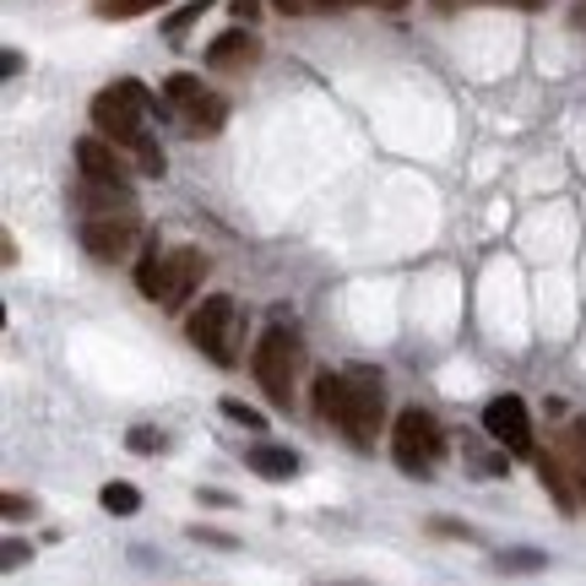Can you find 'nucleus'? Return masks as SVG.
Instances as JSON below:
<instances>
[{
  "mask_svg": "<svg viewBox=\"0 0 586 586\" xmlns=\"http://www.w3.org/2000/svg\"><path fill=\"white\" fill-rule=\"evenodd\" d=\"M255 60H261V39H255L245 22H240V28H228V33H217V39L207 43V66H212V71H251Z\"/></svg>",
  "mask_w": 586,
  "mask_h": 586,
  "instance_id": "obj_11",
  "label": "nucleus"
},
{
  "mask_svg": "<svg viewBox=\"0 0 586 586\" xmlns=\"http://www.w3.org/2000/svg\"><path fill=\"white\" fill-rule=\"evenodd\" d=\"M234 17H240V22L251 28L255 17H261V0H234Z\"/></svg>",
  "mask_w": 586,
  "mask_h": 586,
  "instance_id": "obj_25",
  "label": "nucleus"
},
{
  "mask_svg": "<svg viewBox=\"0 0 586 586\" xmlns=\"http://www.w3.org/2000/svg\"><path fill=\"white\" fill-rule=\"evenodd\" d=\"M6 521H22V516H33V500H22V495H6Z\"/></svg>",
  "mask_w": 586,
  "mask_h": 586,
  "instance_id": "obj_24",
  "label": "nucleus"
},
{
  "mask_svg": "<svg viewBox=\"0 0 586 586\" xmlns=\"http://www.w3.org/2000/svg\"><path fill=\"white\" fill-rule=\"evenodd\" d=\"M164 98H168V109L179 115V126L196 130V136H212V130H223V120H228V104L212 87H202V77H191V71H174L164 82Z\"/></svg>",
  "mask_w": 586,
  "mask_h": 586,
  "instance_id": "obj_7",
  "label": "nucleus"
},
{
  "mask_svg": "<svg viewBox=\"0 0 586 586\" xmlns=\"http://www.w3.org/2000/svg\"><path fill=\"white\" fill-rule=\"evenodd\" d=\"M434 533H446V538H472V527H461V521H434Z\"/></svg>",
  "mask_w": 586,
  "mask_h": 586,
  "instance_id": "obj_26",
  "label": "nucleus"
},
{
  "mask_svg": "<svg viewBox=\"0 0 586 586\" xmlns=\"http://www.w3.org/2000/svg\"><path fill=\"white\" fill-rule=\"evenodd\" d=\"M310 402H315V419L332 423L348 434V446H359V451H370L380 440V429H385V391H380V370H364V364H353V370H326V375H315V391H310Z\"/></svg>",
  "mask_w": 586,
  "mask_h": 586,
  "instance_id": "obj_1",
  "label": "nucleus"
},
{
  "mask_svg": "<svg viewBox=\"0 0 586 586\" xmlns=\"http://www.w3.org/2000/svg\"><path fill=\"white\" fill-rule=\"evenodd\" d=\"M141 240V212L120 207V212H98V217H82V251L92 261H126Z\"/></svg>",
  "mask_w": 586,
  "mask_h": 586,
  "instance_id": "obj_8",
  "label": "nucleus"
},
{
  "mask_svg": "<svg viewBox=\"0 0 586 586\" xmlns=\"http://www.w3.org/2000/svg\"><path fill=\"white\" fill-rule=\"evenodd\" d=\"M223 413H228V419L240 423V429H266V419H261L255 408H245L240 397H223Z\"/></svg>",
  "mask_w": 586,
  "mask_h": 586,
  "instance_id": "obj_21",
  "label": "nucleus"
},
{
  "mask_svg": "<svg viewBox=\"0 0 586 586\" xmlns=\"http://www.w3.org/2000/svg\"><path fill=\"white\" fill-rule=\"evenodd\" d=\"M240 304L228 299V293H207L196 310H191V321H185V336L207 353L212 364H240Z\"/></svg>",
  "mask_w": 586,
  "mask_h": 586,
  "instance_id": "obj_5",
  "label": "nucleus"
},
{
  "mask_svg": "<svg viewBox=\"0 0 586 586\" xmlns=\"http://www.w3.org/2000/svg\"><path fill=\"white\" fill-rule=\"evenodd\" d=\"M570 28H586V0H576V11H570Z\"/></svg>",
  "mask_w": 586,
  "mask_h": 586,
  "instance_id": "obj_28",
  "label": "nucleus"
},
{
  "mask_svg": "<svg viewBox=\"0 0 586 586\" xmlns=\"http://www.w3.org/2000/svg\"><path fill=\"white\" fill-rule=\"evenodd\" d=\"M245 467H251L255 478H266V484H289V478H299V457H293L289 446H255L251 457H245Z\"/></svg>",
  "mask_w": 586,
  "mask_h": 586,
  "instance_id": "obj_14",
  "label": "nucleus"
},
{
  "mask_svg": "<svg viewBox=\"0 0 586 586\" xmlns=\"http://www.w3.org/2000/svg\"><path fill=\"white\" fill-rule=\"evenodd\" d=\"M207 6H212V0H185V6H179V11L164 22V33H168V39H179V33H185V28H191V22H196Z\"/></svg>",
  "mask_w": 586,
  "mask_h": 586,
  "instance_id": "obj_19",
  "label": "nucleus"
},
{
  "mask_svg": "<svg viewBox=\"0 0 586 586\" xmlns=\"http://www.w3.org/2000/svg\"><path fill=\"white\" fill-rule=\"evenodd\" d=\"M153 109H158V98L136 82V77H120V82H109L92 98L87 115H92V130H98V136H109L115 147L136 153V147L147 141V115H153Z\"/></svg>",
  "mask_w": 586,
  "mask_h": 586,
  "instance_id": "obj_3",
  "label": "nucleus"
},
{
  "mask_svg": "<svg viewBox=\"0 0 586 586\" xmlns=\"http://www.w3.org/2000/svg\"><path fill=\"white\" fill-rule=\"evenodd\" d=\"M202 277H207V255L196 245H168V251L147 245V255L136 261V289L158 310H185V299L202 289Z\"/></svg>",
  "mask_w": 586,
  "mask_h": 586,
  "instance_id": "obj_2",
  "label": "nucleus"
},
{
  "mask_svg": "<svg viewBox=\"0 0 586 586\" xmlns=\"http://www.w3.org/2000/svg\"><path fill=\"white\" fill-rule=\"evenodd\" d=\"M544 565H548V554H538V548H505V554H495V570L500 576H533Z\"/></svg>",
  "mask_w": 586,
  "mask_h": 586,
  "instance_id": "obj_16",
  "label": "nucleus"
},
{
  "mask_svg": "<svg viewBox=\"0 0 586 586\" xmlns=\"http://www.w3.org/2000/svg\"><path fill=\"white\" fill-rule=\"evenodd\" d=\"M77 174H82V179H98V185H130L126 147H115L109 136H82V141H77Z\"/></svg>",
  "mask_w": 586,
  "mask_h": 586,
  "instance_id": "obj_10",
  "label": "nucleus"
},
{
  "mask_svg": "<svg viewBox=\"0 0 586 586\" xmlns=\"http://www.w3.org/2000/svg\"><path fill=\"white\" fill-rule=\"evenodd\" d=\"M484 429L500 440L510 457H533V451H538V446H533V413H527V402L510 397V391L484 408Z\"/></svg>",
  "mask_w": 586,
  "mask_h": 586,
  "instance_id": "obj_9",
  "label": "nucleus"
},
{
  "mask_svg": "<svg viewBox=\"0 0 586 586\" xmlns=\"http://www.w3.org/2000/svg\"><path fill=\"white\" fill-rule=\"evenodd\" d=\"M538 478H544V489L554 495V505H559V516H576V505H582V495H576V478H570V467H565V457H538Z\"/></svg>",
  "mask_w": 586,
  "mask_h": 586,
  "instance_id": "obj_13",
  "label": "nucleus"
},
{
  "mask_svg": "<svg viewBox=\"0 0 586 586\" xmlns=\"http://www.w3.org/2000/svg\"><path fill=\"white\" fill-rule=\"evenodd\" d=\"M98 505H104L109 516H136V510H141V489L126 484V478H115V484L98 489Z\"/></svg>",
  "mask_w": 586,
  "mask_h": 586,
  "instance_id": "obj_15",
  "label": "nucleus"
},
{
  "mask_svg": "<svg viewBox=\"0 0 586 586\" xmlns=\"http://www.w3.org/2000/svg\"><path fill=\"white\" fill-rule=\"evenodd\" d=\"M71 202L82 217H98V212H120V207H136V196H130V185H98V179H77V191H71Z\"/></svg>",
  "mask_w": 586,
  "mask_h": 586,
  "instance_id": "obj_12",
  "label": "nucleus"
},
{
  "mask_svg": "<svg viewBox=\"0 0 586 586\" xmlns=\"http://www.w3.org/2000/svg\"><path fill=\"white\" fill-rule=\"evenodd\" d=\"M126 446H130V451H141V457H153V451H164V434H158V429H147V423H136V429L126 434Z\"/></svg>",
  "mask_w": 586,
  "mask_h": 586,
  "instance_id": "obj_20",
  "label": "nucleus"
},
{
  "mask_svg": "<svg viewBox=\"0 0 586 586\" xmlns=\"http://www.w3.org/2000/svg\"><path fill=\"white\" fill-rule=\"evenodd\" d=\"M299 364H304V342H299V332H289V326H266V332L255 336L251 370H255V380H261V391H266L277 408H289L293 402Z\"/></svg>",
  "mask_w": 586,
  "mask_h": 586,
  "instance_id": "obj_4",
  "label": "nucleus"
},
{
  "mask_svg": "<svg viewBox=\"0 0 586 586\" xmlns=\"http://www.w3.org/2000/svg\"><path fill=\"white\" fill-rule=\"evenodd\" d=\"M168 0H98L92 11L104 17V22H130V17H147V11H164Z\"/></svg>",
  "mask_w": 586,
  "mask_h": 586,
  "instance_id": "obj_17",
  "label": "nucleus"
},
{
  "mask_svg": "<svg viewBox=\"0 0 586 586\" xmlns=\"http://www.w3.org/2000/svg\"><path fill=\"white\" fill-rule=\"evenodd\" d=\"M28 554H33V548L22 544V538H6V548H0V565H6V570H17V565H22Z\"/></svg>",
  "mask_w": 586,
  "mask_h": 586,
  "instance_id": "obj_22",
  "label": "nucleus"
},
{
  "mask_svg": "<svg viewBox=\"0 0 586 586\" xmlns=\"http://www.w3.org/2000/svg\"><path fill=\"white\" fill-rule=\"evenodd\" d=\"M283 17H326V11H342V6H353V0H272Z\"/></svg>",
  "mask_w": 586,
  "mask_h": 586,
  "instance_id": "obj_18",
  "label": "nucleus"
},
{
  "mask_svg": "<svg viewBox=\"0 0 586 586\" xmlns=\"http://www.w3.org/2000/svg\"><path fill=\"white\" fill-rule=\"evenodd\" d=\"M391 457L408 478H429L434 461L446 457V434H440V419L423 413V408H402L391 419Z\"/></svg>",
  "mask_w": 586,
  "mask_h": 586,
  "instance_id": "obj_6",
  "label": "nucleus"
},
{
  "mask_svg": "<svg viewBox=\"0 0 586 586\" xmlns=\"http://www.w3.org/2000/svg\"><path fill=\"white\" fill-rule=\"evenodd\" d=\"M202 505H217V510H228V505H234V500H228L223 489H202Z\"/></svg>",
  "mask_w": 586,
  "mask_h": 586,
  "instance_id": "obj_27",
  "label": "nucleus"
},
{
  "mask_svg": "<svg viewBox=\"0 0 586 586\" xmlns=\"http://www.w3.org/2000/svg\"><path fill=\"white\" fill-rule=\"evenodd\" d=\"M191 538H196V544H212V548H240L228 533H212V527H191Z\"/></svg>",
  "mask_w": 586,
  "mask_h": 586,
  "instance_id": "obj_23",
  "label": "nucleus"
}]
</instances>
